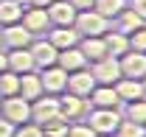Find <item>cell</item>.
<instances>
[{
    "label": "cell",
    "mask_w": 146,
    "mask_h": 137,
    "mask_svg": "<svg viewBox=\"0 0 146 137\" xmlns=\"http://www.w3.org/2000/svg\"><path fill=\"white\" fill-rule=\"evenodd\" d=\"M73 28L79 36H101L110 31V20L104 14H98L96 9H87V11H76Z\"/></svg>",
    "instance_id": "1"
},
{
    "label": "cell",
    "mask_w": 146,
    "mask_h": 137,
    "mask_svg": "<svg viewBox=\"0 0 146 137\" xmlns=\"http://www.w3.org/2000/svg\"><path fill=\"white\" fill-rule=\"evenodd\" d=\"M121 112L118 106H93L90 109V118H87V126H90L96 134H112L115 126L121 123Z\"/></svg>",
    "instance_id": "2"
},
{
    "label": "cell",
    "mask_w": 146,
    "mask_h": 137,
    "mask_svg": "<svg viewBox=\"0 0 146 137\" xmlns=\"http://www.w3.org/2000/svg\"><path fill=\"white\" fill-rule=\"evenodd\" d=\"M0 115L9 120V123H25V120H31V101H25L23 95H6V98H0Z\"/></svg>",
    "instance_id": "3"
},
{
    "label": "cell",
    "mask_w": 146,
    "mask_h": 137,
    "mask_svg": "<svg viewBox=\"0 0 146 137\" xmlns=\"http://www.w3.org/2000/svg\"><path fill=\"white\" fill-rule=\"evenodd\" d=\"M56 115H62V109H59V95H51V92H42L39 98L31 101V120L34 123H48L51 118Z\"/></svg>",
    "instance_id": "4"
},
{
    "label": "cell",
    "mask_w": 146,
    "mask_h": 137,
    "mask_svg": "<svg viewBox=\"0 0 146 137\" xmlns=\"http://www.w3.org/2000/svg\"><path fill=\"white\" fill-rule=\"evenodd\" d=\"M93 67V78H96V84H115L118 78H121V65H118V56H101L98 62H90Z\"/></svg>",
    "instance_id": "5"
},
{
    "label": "cell",
    "mask_w": 146,
    "mask_h": 137,
    "mask_svg": "<svg viewBox=\"0 0 146 137\" xmlns=\"http://www.w3.org/2000/svg\"><path fill=\"white\" fill-rule=\"evenodd\" d=\"M59 109H62V115L68 120H82L87 115V109H90V103L84 101L82 95H76V92H59Z\"/></svg>",
    "instance_id": "6"
},
{
    "label": "cell",
    "mask_w": 146,
    "mask_h": 137,
    "mask_svg": "<svg viewBox=\"0 0 146 137\" xmlns=\"http://www.w3.org/2000/svg\"><path fill=\"white\" fill-rule=\"evenodd\" d=\"M118 65H121V76H127V78H143L146 76V53L127 51L124 56H118Z\"/></svg>",
    "instance_id": "7"
},
{
    "label": "cell",
    "mask_w": 146,
    "mask_h": 137,
    "mask_svg": "<svg viewBox=\"0 0 146 137\" xmlns=\"http://www.w3.org/2000/svg\"><path fill=\"white\" fill-rule=\"evenodd\" d=\"M20 22L31 31V34H45L48 28H51V20H48V11L45 9H39V6H25L23 9V17H20Z\"/></svg>",
    "instance_id": "8"
},
{
    "label": "cell",
    "mask_w": 146,
    "mask_h": 137,
    "mask_svg": "<svg viewBox=\"0 0 146 137\" xmlns=\"http://www.w3.org/2000/svg\"><path fill=\"white\" fill-rule=\"evenodd\" d=\"M39 81H42V92L59 95V92H65L68 73L59 67V65H51V67H42V70H39Z\"/></svg>",
    "instance_id": "9"
},
{
    "label": "cell",
    "mask_w": 146,
    "mask_h": 137,
    "mask_svg": "<svg viewBox=\"0 0 146 137\" xmlns=\"http://www.w3.org/2000/svg\"><path fill=\"white\" fill-rule=\"evenodd\" d=\"M93 87H96V78H93V73H90L87 67H82V70H73V73H68V81H65V90H68V92H76V95L87 98Z\"/></svg>",
    "instance_id": "10"
},
{
    "label": "cell",
    "mask_w": 146,
    "mask_h": 137,
    "mask_svg": "<svg viewBox=\"0 0 146 137\" xmlns=\"http://www.w3.org/2000/svg\"><path fill=\"white\" fill-rule=\"evenodd\" d=\"M28 51H31V56H34V67H39V70L56 65V56H59V51H56L48 39H31Z\"/></svg>",
    "instance_id": "11"
},
{
    "label": "cell",
    "mask_w": 146,
    "mask_h": 137,
    "mask_svg": "<svg viewBox=\"0 0 146 137\" xmlns=\"http://www.w3.org/2000/svg\"><path fill=\"white\" fill-rule=\"evenodd\" d=\"M0 36H3V45H9V48H28V45H31V39H34V34H31L23 22L3 25Z\"/></svg>",
    "instance_id": "12"
},
{
    "label": "cell",
    "mask_w": 146,
    "mask_h": 137,
    "mask_svg": "<svg viewBox=\"0 0 146 137\" xmlns=\"http://www.w3.org/2000/svg\"><path fill=\"white\" fill-rule=\"evenodd\" d=\"M45 11H48L51 25H73L76 20V6L70 0H54L51 6H45Z\"/></svg>",
    "instance_id": "13"
},
{
    "label": "cell",
    "mask_w": 146,
    "mask_h": 137,
    "mask_svg": "<svg viewBox=\"0 0 146 137\" xmlns=\"http://www.w3.org/2000/svg\"><path fill=\"white\" fill-rule=\"evenodd\" d=\"M45 34H48L45 39L54 45L56 51L70 48V45H79V34H76V28H73V25H51Z\"/></svg>",
    "instance_id": "14"
},
{
    "label": "cell",
    "mask_w": 146,
    "mask_h": 137,
    "mask_svg": "<svg viewBox=\"0 0 146 137\" xmlns=\"http://www.w3.org/2000/svg\"><path fill=\"white\" fill-rule=\"evenodd\" d=\"M56 65L65 70V73H73V70L87 67L90 62L84 59V53L79 51V45H70V48H62V51H59V56H56Z\"/></svg>",
    "instance_id": "15"
},
{
    "label": "cell",
    "mask_w": 146,
    "mask_h": 137,
    "mask_svg": "<svg viewBox=\"0 0 146 137\" xmlns=\"http://www.w3.org/2000/svg\"><path fill=\"white\" fill-rule=\"evenodd\" d=\"M112 87H115V92H118L121 103H129V101H138V98H146L141 78H127V76H121V78H118Z\"/></svg>",
    "instance_id": "16"
},
{
    "label": "cell",
    "mask_w": 146,
    "mask_h": 137,
    "mask_svg": "<svg viewBox=\"0 0 146 137\" xmlns=\"http://www.w3.org/2000/svg\"><path fill=\"white\" fill-rule=\"evenodd\" d=\"M6 65H9V70H14V73H28V70H36L34 67V56H31V51L28 48H11V51L6 53Z\"/></svg>",
    "instance_id": "17"
},
{
    "label": "cell",
    "mask_w": 146,
    "mask_h": 137,
    "mask_svg": "<svg viewBox=\"0 0 146 137\" xmlns=\"http://www.w3.org/2000/svg\"><path fill=\"white\" fill-rule=\"evenodd\" d=\"M90 106H118L121 103V98H118V92H115V87L112 84H96L90 90Z\"/></svg>",
    "instance_id": "18"
},
{
    "label": "cell",
    "mask_w": 146,
    "mask_h": 137,
    "mask_svg": "<svg viewBox=\"0 0 146 137\" xmlns=\"http://www.w3.org/2000/svg\"><path fill=\"white\" fill-rule=\"evenodd\" d=\"M17 95H23L25 101H34V98H39V95H42V81H39V73H34V70L20 73Z\"/></svg>",
    "instance_id": "19"
},
{
    "label": "cell",
    "mask_w": 146,
    "mask_h": 137,
    "mask_svg": "<svg viewBox=\"0 0 146 137\" xmlns=\"http://www.w3.org/2000/svg\"><path fill=\"white\" fill-rule=\"evenodd\" d=\"M79 51L84 53L87 62H98L101 56H107L104 36H79Z\"/></svg>",
    "instance_id": "20"
},
{
    "label": "cell",
    "mask_w": 146,
    "mask_h": 137,
    "mask_svg": "<svg viewBox=\"0 0 146 137\" xmlns=\"http://www.w3.org/2000/svg\"><path fill=\"white\" fill-rule=\"evenodd\" d=\"M104 36V45H107V53L110 56H124L129 51V36L124 31H107Z\"/></svg>",
    "instance_id": "21"
},
{
    "label": "cell",
    "mask_w": 146,
    "mask_h": 137,
    "mask_svg": "<svg viewBox=\"0 0 146 137\" xmlns=\"http://www.w3.org/2000/svg\"><path fill=\"white\" fill-rule=\"evenodd\" d=\"M23 0H0V25H11V22H20L23 17Z\"/></svg>",
    "instance_id": "22"
},
{
    "label": "cell",
    "mask_w": 146,
    "mask_h": 137,
    "mask_svg": "<svg viewBox=\"0 0 146 137\" xmlns=\"http://www.w3.org/2000/svg\"><path fill=\"white\" fill-rule=\"evenodd\" d=\"M115 20H118V31H124V34H132V31H138L141 25H146V20L141 17V14H135L129 6H127V9H124Z\"/></svg>",
    "instance_id": "23"
},
{
    "label": "cell",
    "mask_w": 146,
    "mask_h": 137,
    "mask_svg": "<svg viewBox=\"0 0 146 137\" xmlns=\"http://www.w3.org/2000/svg\"><path fill=\"white\" fill-rule=\"evenodd\" d=\"M93 9H96L98 14H104L107 20H115L124 9H127V0H96Z\"/></svg>",
    "instance_id": "24"
},
{
    "label": "cell",
    "mask_w": 146,
    "mask_h": 137,
    "mask_svg": "<svg viewBox=\"0 0 146 137\" xmlns=\"http://www.w3.org/2000/svg\"><path fill=\"white\" fill-rule=\"evenodd\" d=\"M68 126H70V120L65 115H56L48 123H42V137H65L68 134Z\"/></svg>",
    "instance_id": "25"
},
{
    "label": "cell",
    "mask_w": 146,
    "mask_h": 137,
    "mask_svg": "<svg viewBox=\"0 0 146 137\" xmlns=\"http://www.w3.org/2000/svg\"><path fill=\"white\" fill-rule=\"evenodd\" d=\"M112 134H115V137H146V129L141 126V123L129 120V118H121V123L115 126Z\"/></svg>",
    "instance_id": "26"
},
{
    "label": "cell",
    "mask_w": 146,
    "mask_h": 137,
    "mask_svg": "<svg viewBox=\"0 0 146 137\" xmlns=\"http://www.w3.org/2000/svg\"><path fill=\"white\" fill-rule=\"evenodd\" d=\"M20 87V76L14 70H3L0 73V98H6V95H14Z\"/></svg>",
    "instance_id": "27"
},
{
    "label": "cell",
    "mask_w": 146,
    "mask_h": 137,
    "mask_svg": "<svg viewBox=\"0 0 146 137\" xmlns=\"http://www.w3.org/2000/svg\"><path fill=\"white\" fill-rule=\"evenodd\" d=\"M127 118L146 126V98H138V101H129L127 103Z\"/></svg>",
    "instance_id": "28"
},
{
    "label": "cell",
    "mask_w": 146,
    "mask_h": 137,
    "mask_svg": "<svg viewBox=\"0 0 146 137\" xmlns=\"http://www.w3.org/2000/svg\"><path fill=\"white\" fill-rule=\"evenodd\" d=\"M11 137H42V126L34 123V120H25V123H17L14 126V134Z\"/></svg>",
    "instance_id": "29"
},
{
    "label": "cell",
    "mask_w": 146,
    "mask_h": 137,
    "mask_svg": "<svg viewBox=\"0 0 146 137\" xmlns=\"http://www.w3.org/2000/svg\"><path fill=\"white\" fill-rule=\"evenodd\" d=\"M127 36H129V51L146 53V25H141L138 31H132V34H127Z\"/></svg>",
    "instance_id": "30"
},
{
    "label": "cell",
    "mask_w": 146,
    "mask_h": 137,
    "mask_svg": "<svg viewBox=\"0 0 146 137\" xmlns=\"http://www.w3.org/2000/svg\"><path fill=\"white\" fill-rule=\"evenodd\" d=\"M65 137H96V132H93L87 123H76V120H70L68 134H65Z\"/></svg>",
    "instance_id": "31"
},
{
    "label": "cell",
    "mask_w": 146,
    "mask_h": 137,
    "mask_svg": "<svg viewBox=\"0 0 146 137\" xmlns=\"http://www.w3.org/2000/svg\"><path fill=\"white\" fill-rule=\"evenodd\" d=\"M11 134H14V123H9L0 115V137H11Z\"/></svg>",
    "instance_id": "32"
},
{
    "label": "cell",
    "mask_w": 146,
    "mask_h": 137,
    "mask_svg": "<svg viewBox=\"0 0 146 137\" xmlns=\"http://www.w3.org/2000/svg\"><path fill=\"white\" fill-rule=\"evenodd\" d=\"M129 9L135 11V14H141L146 20V0H129Z\"/></svg>",
    "instance_id": "33"
},
{
    "label": "cell",
    "mask_w": 146,
    "mask_h": 137,
    "mask_svg": "<svg viewBox=\"0 0 146 137\" xmlns=\"http://www.w3.org/2000/svg\"><path fill=\"white\" fill-rule=\"evenodd\" d=\"M70 3L76 6V11H87V9H93L96 0H70Z\"/></svg>",
    "instance_id": "34"
},
{
    "label": "cell",
    "mask_w": 146,
    "mask_h": 137,
    "mask_svg": "<svg viewBox=\"0 0 146 137\" xmlns=\"http://www.w3.org/2000/svg\"><path fill=\"white\" fill-rule=\"evenodd\" d=\"M54 0H28V6H39V9H45V6H51Z\"/></svg>",
    "instance_id": "35"
},
{
    "label": "cell",
    "mask_w": 146,
    "mask_h": 137,
    "mask_svg": "<svg viewBox=\"0 0 146 137\" xmlns=\"http://www.w3.org/2000/svg\"><path fill=\"white\" fill-rule=\"evenodd\" d=\"M3 70H9V65H6V51L0 48V73H3Z\"/></svg>",
    "instance_id": "36"
},
{
    "label": "cell",
    "mask_w": 146,
    "mask_h": 137,
    "mask_svg": "<svg viewBox=\"0 0 146 137\" xmlns=\"http://www.w3.org/2000/svg\"><path fill=\"white\" fill-rule=\"evenodd\" d=\"M141 84H143V92H146V76H143V78H141Z\"/></svg>",
    "instance_id": "37"
},
{
    "label": "cell",
    "mask_w": 146,
    "mask_h": 137,
    "mask_svg": "<svg viewBox=\"0 0 146 137\" xmlns=\"http://www.w3.org/2000/svg\"><path fill=\"white\" fill-rule=\"evenodd\" d=\"M96 137H115V134H96Z\"/></svg>",
    "instance_id": "38"
},
{
    "label": "cell",
    "mask_w": 146,
    "mask_h": 137,
    "mask_svg": "<svg viewBox=\"0 0 146 137\" xmlns=\"http://www.w3.org/2000/svg\"><path fill=\"white\" fill-rule=\"evenodd\" d=\"M0 48H3V36H0Z\"/></svg>",
    "instance_id": "39"
},
{
    "label": "cell",
    "mask_w": 146,
    "mask_h": 137,
    "mask_svg": "<svg viewBox=\"0 0 146 137\" xmlns=\"http://www.w3.org/2000/svg\"><path fill=\"white\" fill-rule=\"evenodd\" d=\"M143 129H146V126H143Z\"/></svg>",
    "instance_id": "40"
}]
</instances>
